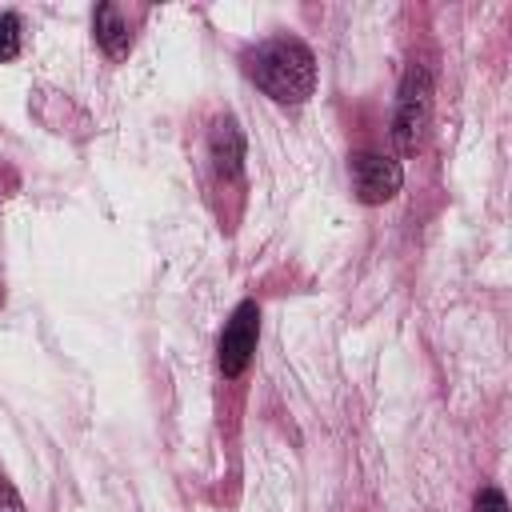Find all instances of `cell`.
Masks as SVG:
<instances>
[{"label":"cell","instance_id":"9","mask_svg":"<svg viewBox=\"0 0 512 512\" xmlns=\"http://www.w3.org/2000/svg\"><path fill=\"white\" fill-rule=\"evenodd\" d=\"M0 512H28L24 500H20V492H16L12 480H4V476H0Z\"/></svg>","mask_w":512,"mask_h":512},{"label":"cell","instance_id":"5","mask_svg":"<svg viewBox=\"0 0 512 512\" xmlns=\"http://www.w3.org/2000/svg\"><path fill=\"white\" fill-rule=\"evenodd\" d=\"M244 156H248V140H244L240 124H236L232 116L216 120L212 132H208V160H212L216 176H220V180H240Z\"/></svg>","mask_w":512,"mask_h":512},{"label":"cell","instance_id":"2","mask_svg":"<svg viewBox=\"0 0 512 512\" xmlns=\"http://www.w3.org/2000/svg\"><path fill=\"white\" fill-rule=\"evenodd\" d=\"M432 116V68L424 60H412L396 88V112H392V144L400 152H416L424 128Z\"/></svg>","mask_w":512,"mask_h":512},{"label":"cell","instance_id":"7","mask_svg":"<svg viewBox=\"0 0 512 512\" xmlns=\"http://www.w3.org/2000/svg\"><path fill=\"white\" fill-rule=\"evenodd\" d=\"M24 48V20L20 12H0V64L16 60Z\"/></svg>","mask_w":512,"mask_h":512},{"label":"cell","instance_id":"3","mask_svg":"<svg viewBox=\"0 0 512 512\" xmlns=\"http://www.w3.org/2000/svg\"><path fill=\"white\" fill-rule=\"evenodd\" d=\"M256 340H260V304L256 300H240L220 332L216 344V364L224 372V380H240L256 356Z\"/></svg>","mask_w":512,"mask_h":512},{"label":"cell","instance_id":"4","mask_svg":"<svg viewBox=\"0 0 512 512\" xmlns=\"http://www.w3.org/2000/svg\"><path fill=\"white\" fill-rule=\"evenodd\" d=\"M348 176L360 204H384L404 188V164L384 152H352Z\"/></svg>","mask_w":512,"mask_h":512},{"label":"cell","instance_id":"8","mask_svg":"<svg viewBox=\"0 0 512 512\" xmlns=\"http://www.w3.org/2000/svg\"><path fill=\"white\" fill-rule=\"evenodd\" d=\"M472 512H508V500L500 488H480L472 500Z\"/></svg>","mask_w":512,"mask_h":512},{"label":"cell","instance_id":"1","mask_svg":"<svg viewBox=\"0 0 512 512\" xmlns=\"http://www.w3.org/2000/svg\"><path fill=\"white\" fill-rule=\"evenodd\" d=\"M248 80L276 104H304L316 92V56L296 36H268L244 56Z\"/></svg>","mask_w":512,"mask_h":512},{"label":"cell","instance_id":"6","mask_svg":"<svg viewBox=\"0 0 512 512\" xmlns=\"http://www.w3.org/2000/svg\"><path fill=\"white\" fill-rule=\"evenodd\" d=\"M92 36H96V44L108 52V56H124L128 48H132V24H128V12L120 8V4H96V12H92Z\"/></svg>","mask_w":512,"mask_h":512}]
</instances>
